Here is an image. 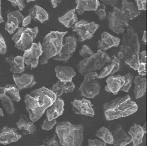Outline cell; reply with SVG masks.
I'll return each mask as SVG.
<instances>
[{"mask_svg": "<svg viewBox=\"0 0 147 146\" xmlns=\"http://www.w3.org/2000/svg\"><path fill=\"white\" fill-rule=\"evenodd\" d=\"M57 97L51 90L45 86L34 90L26 94L24 102L29 119L34 123L37 122Z\"/></svg>", "mask_w": 147, "mask_h": 146, "instance_id": "6da1fadb", "label": "cell"}, {"mask_svg": "<svg viewBox=\"0 0 147 146\" xmlns=\"http://www.w3.org/2000/svg\"><path fill=\"white\" fill-rule=\"evenodd\" d=\"M126 30L117 58L120 60H124L126 64L136 71L140 63L139 55L140 43L137 33L132 27H128Z\"/></svg>", "mask_w": 147, "mask_h": 146, "instance_id": "7a4b0ae2", "label": "cell"}, {"mask_svg": "<svg viewBox=\"0 0 147 146\" xmlns=\"http://www.w3.org/2000/svg\"><path fill=\"white\" fill-rule=\"evenodd\" d=\"M103 109L106 120L111 121L134 114L138 111V106L127 95L104 103Z\"/></svg>", "mask_w": 147, "mask_h": 146, "instance_id": "3957f363", "label": "cell"}, {"mask_svg": "<svg viewBox=\"0 0 147 146\" xmlns=\"http://www.w3.org/2000/svg\"><path fill=\"white\" fill-rule=\"evenodd\" d=\"M83 132L82 124H74L69 121L59 122L55 128L59 143L62 146H81L83 142Z\"/></svg>", "mask_w": 147, "mask_h": 146, "instance_id": "277c9868", "label": "cell"}, {"mask_svg": "<svg viewBox=\"0 0 147 146\" xmlns=\"http://www.w3.org/2000/svg\"><path fill=\"white\" fill-rule=\"evenodd\" d=\"M68 32L51 31L45 37L41 44L42 53L39 58L40 64H46L50 58L61 52L63 46V38Z\"/></svg>", "mask_w": 147, "mask_h": 146, "instance_id": "5b68a950", "label": "cell"}, {"mask_svg": "<svg viewBox=\"0 0 147 146\" xmlns=\"http://www.w3.org/2000/svg\"><path fill=\"white\" fill-rule=\"evenodd\" d=\"M111 58L105 51L98 49L96 52L88 58L80 61L77 65L79 72L84 76L86 73L96 72L111 61Z\"/></svg>", "mask_w": 147, "mask_h": 146, "instance_id": "8992f818", "label": "cell"}, {"mask_svg": "<svg viewBox=\"0 0 147 146\" xmlns=\"http://www.w3.org/2000/svg\"><path fill=\"white\" fill-rule=\"evenodd\" d=\"M39 30L38 27L34 28L18 27L11 38L15 47L21 51H24L31 46L37 36Z\"/></svg>", "mask_w": 147, "mask_h": 146, "instance_id": "52a82bcc", "label": "cell"}, {"mask_svg": "<svg viewBox=\"0 0 147 146\" xmlns=\"http://www.w3.org/2000/svg\"><path fill=\"white\" fill-rule=\"evenodd\" d=\"M98 75L96 72H90L84 76L83 81L79 89L82 96L93 98L98 95L100 90V85L97 80Z\"/></svg>", "mask_w": 147, "mask_h": 146, "instance_id": "ba28073f", "label": "cell"}, {"mask_svg": "<svg viewBox=\"0 0 147 146\" xmlns=\"http://www.w3.org/2000/svg\"><path fill=\"white\" fill-rule=\"evenodd\" d=\"M107 20L109 28L117 34H122L129 27V21L122 14L120 9L113 7V11L108 12Z\"/></svg>", "mask_w": 147, "mask_h": 146, "instance_id": "9c48e42d", "label": "cell"}, {"mask_svg": "<svg viewBox=\"0 0 147 146\" xmlns=\"http://www.w3.org/2000/svg\"><path fill=\"white\" fill-rule=\"evenodd\" d=\"M100 25L95 22H89L87 21L81 20L76 22L72 27V31L76 32L78 40L83 42L86 40L92 39Z\"/></svg>", "mask_w": 147, "mask_h": 146, "instance_id": "30bf717a", "label": "cell"}, {"mask_svg": "<svg viewBox=\"0 0 147 146\" xmlns=\"http://www.w3.org/2000/svg\"><path fill=\"white\" fill-rule=\"evenodd\" d=\"M42 53L41 43L33 42L28 48L24 51L22 58L25 65L31 69L37 68Z\"/></svg>", "mask_w": 147, "mask_h": 146, "instance_id": "8fae6325", "label": "cell"}, {"mask_svg": "<svg viewBox=\"0 0 147 146\" xmlns=\"http://www.w3.org/2000/svg\"><path fill=\"white\" fill-rule=\"evenodd\" d=\"M77 45V38L75 35L66 37L61 51L53 59L55 61L67 62L76 51Z\"/></svg>", "mask_w": 147, "mask_h": 146, "instance_id": "7c38bea8", "label": "cell"}, {"mask_svg": "<svg viewBox=\"0 0 147 146\" xmlns=\"http://www.w3.org/2000/svg\"><path fill=\"white\" fill-rule=\"evenodd\" d=\"M71 104L72 105L73 111L76 114L90 117H93L95 115L92 102L87 99H75L71 102Z\"/></svg>", "mask_w": 147, "mask_h": 146, "instance_id": "4fadbf2b", "label": "cell"}, {"mask_svg": "<svg viewBox=\"0 0 147 146\" xmlns=\"http://www.w3.org/2000/svg\"><path fill=\"white\" fill-rule=\"evenodd\" d=\"M7 20L5 29L10 34H12L18 29L24 17L19 10L10 11L7 14Z\"/></svg>", "mask_w": 147, "mask_h": 146, "instance_id": "5bb4252c", "label": "cell"}, {"mask_svg": "<svg viewBox=\"0 0 147 146\" xmlns=\"http://www.w3.org/2000/svg\"><path fill=\"white\" fill-rule=\"evenodd\" d=\"M12 76L15 85L19 90L31 88L37 84L34 76L32 74L22 73L13 74Z\"/></svg>", "mask_w": 147, "mask_h": 146, "instance_id": "9a60e30c", "label": "cell"}, {"mask_svg": "<svg viewBox=\"0 0 147 146\" xmlns=\"http://www.w3.org/2000/svg\"><path fill=\"white\" fill-rule=\"evenodd\" d=\"M22 137V136L18 132V129L5 126L0 131V143L7 145L17 142Z\"/></svg>", "mask_w": 147, "mask_h": 146, "instance_id": "2e32d148", "label": "cell"}, {"mask_svg": "<svg viewBox=\"0 0 147 146\" xmlns=\"http://www.w3.org/2000/svg\"><path fill=\"white\" fill-rule=\"evenodd\" d=\"M105 91L117 95L125 83V77L120 75H110L106 80Z\"/></svg>", "mask_w": 147, "mask_h": 146, "instance_id": "e0dca14e", "label": "cell"}, {"mask_svg": "<svg viewBox=\"0 0 147 146\" xmlns=\"http://www.w3.org/2000/svg\"><path fill=\"white\" fill-rule=\"evenodd\" d=\"M121 39L114 37L108 32H103L101 35L100 39L98 41V48L102 51H106L113 48L119 45Z\"/></svg>", "mask_w": 147, "mask_h": 146, "instance_id": "ac0fdd59", "label": "cell"}, {"mask_svg": "<svg viewBox=\"0 0 147 146\" xmlns=\"http://www.w3.org/2000/svg\"><path fill=\"white\" fill-rule=\"evenodd\" d=\"M114 146H126L131 143V138L124 130L121 125L117 124L115 126L112 132Z\"/></svg>", "mask_w": 147, "mask_h": 146, "instance_id": "d6986e66", "label": "cell"}, {"mask_svg": "<svg viewBox=\"0 0 147 146\" xmlns=\"http://www.w3.org/2000/svg\"><path fill=\"white\" fill-rule=\"evenodd\" d=\"M64 101L60 97H57L55 101L46 110V117L48 120L55 119L62 115L64 111Z\"/></svg>", "mask_w": 147, "mask_h": 146, "instance_id": "ffe728a7", "label": "cell"}, {"mask_svg": "<svg viewBox=\"0 0 147 146\" xmlns=\"http://www.w3.org/2000/svg\"><path fill=\"white\" fill-rule=\"evenodd\" d=\"M76 11L79 15L85 11H96L100 6L99 0H76Z\"/></svg>", "mask_w": 147, "mask_h": 146, "instance_id": "44dd1931", "label": "cell"}, {"mask_svg": "<svg viewBox=\"0 0 147 146\" xmlns=\"http://www.w3.org/2000/svg\"><path fill=\"white\" fill-rule=\"evenodd\" d=\"M121 12L128 21H131L141 14L140 11H138L137 7L134 2L127 0H123L121 3Z\"/></svg>", "mask_w": 147, "mask_h": 146, "instance_id": "7402d4cb", "label": "cell"}, {"mask_svg": "<svg viewBox=\"0 0 147 146\" xmlns=\"http://www.w3.org/2000/svg\"><path fill=\"white\" fill-rule=\"evenodd\" d=\"M55 71L56 76L61 82H72L76 74L74 69L68 66H56Z\"/></svg>", "mask_w": 147, "mask_h": 146, "instance_id": "603a6c76", "label": "cell"}, {"mask_svg": "<svg viewBox=\"0 0 147 146\" xmlns=\"http://www.w3.org/2000/svg\"><path fill=\"white\" fill-rule=\"evenodd\" d=\"M17 127L24 135L34 134L36 132V127L31 120L25 114H22L16 123Z\"/></svg>", "mask_w": 147, "mask_h": 146, "instance_id": "cb8c5ba5", "label": "cell"}, {"mask_svg": "<svg viewBox=\"0 0 147 146\" xmlns=\"http://www.w3.org/2000/svg\"><path fill=\"white\" fill-rule=\"evenodd\" d=\"M5 60L10 65L11 72L14 74H20L24 72L25 66L22 56H17L14 57L13 55H11L6 58Z\"/></svg>", "mask_w": 147, "mask_h": 146, "instance_id": "d4e9b609", "label": "cell"}, {"mask_svg": "<svg viewBox=\"0 0 147 146\" xmlns=\"http://www.w3.org/2000/svg\"><path fill=\"white\" fill-rule=\"evenodd\" d=\"M76 86L72 82H61L59 80L53 86L51 90L57 97H59L64 93L73 92Z\"/></svg>", "mask_w": 147, "mask_h": 146, "instance_id": "484cf974", "label": "cell"}, {"mask_svg": "<svg viewBox=\"0 0 147 146\" xmlns=\"http://www.w3.org/2000/svg\"><path fill=\"white\" fill-rule=\"evenodd\" d=\"M120 67V60L117 57L114 56L109 64L102 69L98 74L97 79H101L108 76L112 75L118 72Z\"/></svg>", "mask_w": 147, "mask_h": 146, "instance_id": "4316f807", "label": "cell"}, {"mask_svg": "<svg viewBox=\"0 0 147 146\" xmlns=\"http://www.w3.org/2000/svg\"><path fill=\"white\" fill-rule=\"evenodd\" d=\"M29 15L31 17L32 19L38 21L42 24L49 19V14L46 10L37 5H34L29 9Z\"/></svg>", "mask_w": 147, "mask_h": 146, "instance_id": "83f0119b", "label": "cell"}, {"mask_svg": "<svg viewBox=\"0 0 147 146\" xmlns=\"http://www.w3.org/2000/svg\"><path fill=\"white\" fill-rule=\"evenodd\" d=\"M134 92L135 98H140L144 96L146 92L147 79L143 76L138 75L134 80Z\"/></svg>", "mask_w": 147, "mask_h": 146, "instance_id": "f1b7e54d", "label": "cell"}, {"mask_svg": "<svg viewBox=\"0 0 147 146\" xmlns=\"http://www.w3.org/2000/svg\"><path fill=\"white\" fill-rule=\"evenodd\" d=\"M128 133L131 137V142L134 146H138L141 144L145 133L141 125L135 123L130 128Z\"/></svg>", "mask_w": 147, "mask_h": 146, "instance_id": "f546056e", "label": "cell"}, {"mask_svg": "<svg viewBox=\"0 0 147 146\" xmlns=\"http://www.w3.org/2000/svg\"><path fill=\"white\" fill-rule=\"evenodd\" d=\"M0 94H6L13 101L19 102L21 100L19 90L15 84H8L5 86H0Z\"/></svg>", "mask_w": 147, "mask_h": 146, "instance_id": "4dcf8cb0", "label": "cell"}, {"mask_svg": "<svg viewBox=\"0 0 147 146\" xmlns=\"http://www.w3.org/2000/svg\"><path fill=\"white\" fill-rule=\"evenodd\" d=\"M59 21L67 28H71L78 21L76 9H73L58 18Z\"/></svg>", "mask_w": 147, "mask_h": 146, "instance_id": "1f68e13d", "label": "cell"}, {"mask_svg": "<svg viewBox=\"0 0 147 146\" xmlns=\"http://www.w3.org/2000/svg\"><path fill=\"white\" fill-rule=\"evenodd\" d=\"M96 136L103 141L106 143L109 144H113V138L112 133L105 127H100L96 131Z\"/></svg>", "mask_w": 147, "mask_h": 146, "instance_id": "d6a6232c", "label": "cell"}, {"mask_svg": "<svg viewBox=\"0 0 147 146\" xmlns=\"http://www.w3.org/2000/svg\"><path fill=\"white\" fill-rule=\"evenodd\" d=\"M0 101L7 114L11 115L15 112L14 106L11 98L6 94H0Z\"/></svg>", "mask_w": 147, "mask_h": 146, "instance_id": "836d02e7", "label": "cell"}, {"mask_svg": "<svg viewBox=\"0 0 147 146\" xmlns=\"http://www.w3.org/2000/svg\"><path fill=\"white\" fill-rule=\"evenodd\" d=\"M41 146H61L59 143L56 133H54L53 136H48L45 138L42 142Z\"/></svg>", "mask_w": 147, "mask_h": 146, "instance_id": "e575fe53", "label": "cell"}, {"mask_svg": "<svg viewBox=\"0 0 147 146\" xmlns=\"http://www.w3.org/2000/svg\"><path fill=\"white\" fill-rule=\"evenodd\" d=\"M124 76L125 77V83L123 86L121 88L120 90L127 92L131 88L134 82V76L133 74L130 72L127 73Z\"/></svg>", "mask_w": 147, "mask_h": 146, "instance_id": "d590c367", "label": "cell"}, {"mask_svg": "<svg viewBox=\"0 0 147 146\" xmlns=\"http://www.w3.org/2000/svg\"><path fill=\"white\" fill-rule=\"evenodd\" d=\"M93 52L88 46L84 45L79 51V54L84 58H88L94 54Z\"/></svg>", "mask_w": 147, "mask_h": 146, "instance_id": "8d00e7d4", "label": "cell"}, {"mask_svg": "<svg viewBox=\"0 0 147 146\" xmlns=\"http://www.w3.org/2000/svg\"><path fill=\"white\" fill-rule=\"evenodd\" d=\"M57 124V121L55 119H53L51 121H49L48 119H45L42 125L41 128L44 130L49 131L53 129V127L55 126V125Z\"/></svg>", "mask_w": 147, "mask_h": 146, "instance_id": "74e56055", "label": "cell"}, {"mask_svg": "<svg viewBox=\"0 0 147 146\" xmlns=\"http://www.w3.org/2000/svg\"><path fill=\"white\" fill-rule=\"evenodd\" d=\"M7 1L11 2L12 6L14 7H18L20 11H23L26 7V5L25 4L24 0H7Z\"/></svg>", "mask_w": 147, "mask_h": 146, "instance_id": "f35d334b", "label": "cell"}, {"mask_svg": "<svg viewBox=\"0 0 147 146\" xmlns=\"http://www.w3.org/2000/svg\"><path fill=\"white\" fill-rule=\"evenodd\" d=\"M101 7L100 9H97L95 12L98 15L99 18L100 20H103L105 19L107 17V12L106 11V5L102 3L100 4Z\"/></svg>", "mask_w": 147, "mask_h": 146, "instance_id": "ab89813d", "label": "cell"}, {"mask_svg": "<svg viewBox=\"0 0 147 146\" xmlns=\"http://www.w3.org/2000/svg\"><path fill=\"white\" fill-rule=\"evenodd\" d=\"M107 145L103 141L99 139H94L88 140V145L89 146H105Z\"/></svg>", "mask_w": 147, "mask_h": 146, "instance_id": "60d3db41", "label": "cell"}, {"mask_svg": "<svg viewBox=\"0 0 147 146\" xmlns=\"http://www.w3.org/2000/svg\"><path fill=\"white\" fill-rule=\"evenodd\" d=\"M7 52V46L4 38L0 33V54H5Z\"/></svg>", "mask_w": 147, "mask_h": 146, "instance_id": "b9f144b4", "label": "cell"}, {"mask_svg": "<svg viewBox=\"0 0 147 146\" xmlns=\"http://www.w3.org/2000/svg\"><path fill=\"white\" fill-rule=\"evenodd\" d=\"M138 11L147 10V0H135Z\"/></svg>", "mask_w": 147, "mask_h": 146, "instance_id": "7bdbcfd3", "label": "cell"}, {"mask_svg": "<svg viewBox=\"0 0 147 146\" xmlns=\"http://www.w3.org/2000/svg\"><path fill=\"white\" fill-rule=\"evenodd\" d=\"M146 66H147V63L140 62L137 70L139 75L141 76H145L147 74Z\"/></svg>", "mask_w": 147, "mask_h": 146, "instance_id": "ee69618b", "label": "cell"}, {"mask_svg": "<svg viewBox=\"0 0 147 146\" xmlns=\"http://www.w3.org/2000/svg\"><path fill=\"white\" fill-rule=\"evenodd\" d=\"M102 3L107 6H111L114 7L117 4L118 0H100Z\"/></svg>", "mask_w": 147, "mask_h": 146, "instance_id": "f6af8a7d", "label": "cell"}, {"mask_svg": "<svg viewBox=\"0 0 147 146\" xmlns=\"http://www.w3.org/2000/svg\"><path fill=\"white\" fill-rule=\"evenodd\" d=\"M31 17H30L29 15H28L27 17L24 18V19L22 20V27H27L28 25L31 23Z\"/></svg>", "mask_w": 147, "mask_h": 146, "instance_id": "bcb514c9", "label": "cell"}, {"mask_svg": "<svg viewBox=\"0 0 147 146\" xmlns=\"http://www.w3.org/2000/svg\"><path fill=\"white\" fill-rule=\"evenodd\" d=\"M140 62L147 63V52L146 51H144L139 53Z\"/></svg>", "mask_w": 147, "mask_h": 146, "instance_id": "7dc6e473", "label": "cell"}, {"mask_svg": "<svg viewBox=\"0 0 147 146\" xmlns=\"http://www.w3.org/2000/svg\"><path fill=\"white\" fill-rule=\"evenodd\" d=\"M63 0H50L52 7L54 8H56L59 4Z\"/></svg>", "mask_w": 147, "mask_h": 146, "instance_id": "c3c4849f", "label": "cell"}, {"mask_svg": "<svg viewBox=\"0 0 147 146\" xmlns=\"http://www.w3.org/2000/svg\"><path fill=\"white\" fill-rule=\"evenodd\" d=\"M142 41L144 44H147V31H144L143 34V38H142Z\"/></svg>", "mask_w": 147, "mask_h": 146, "instance_id": "681fc988", "label": "cell"}, {"mask_svg": "<svg viewBox=\"0 0 147 146\" xmlns=\"http://www.w3.org/2000/svg\"><path fill=\"white\" fill-rule=\"evenodd\" d=\"M1 0H0V24L2 23L4 21L3 18L2 17V11H1Z\"/></svg>", "mask_w": 147, "mask_h": 146, "instance_id": "f907efd6", "label": "cell"}, {"mask_svg": "<svg viewBox=\"0 0 147 146\" xmlns=\"http://www.w3.org/2000/svg\"><path fill=\"white\" fill-rule=\"evenodd\" d=\"M142 127H143V130L145 132V133H147V123H146V122L144 123Z\"/></svg>", "mask_w": 147, "mask_h": 146, "instance_id": "816d5d0a", "label": "cell"}, {"mask_svg": "<svg viewBox=\"0 0 147 146\" xmlns=\"http://www.w3.org/2000/svg\"><path fill=\"white\" fill-rule=\"evenodd\" d=\"M4 114L3 110L1 108H0V117H4Z\"/></svg>", "mask_w": 147, "mask_h": 146, "instance_id": "f5cc1de1", "label": "cell"}, {"mask_svg": "<svg viewBox=\"0 0 147 146\" xmlns=\"http://www.w3.org/2000/svg\"><path fill=\"white\" fill-rule=\"evenodd\" d=\"M27 3H29V2H32V1H36V0H25Z\"/></svg>", "mask_w": 147, "mask_h": 146, "instance_id": "db71d44e", "label": "cell"}, {"mask_svg": "<svg viewBox=\"0 0 147 146\" xmlns=\"http://www.w3.org/2000/svg\"><path fill=\"white\" fill-rule=\"evenodd\" d=\"M0 131H1V130H0Z\"/></svg>", "mask_w": 147, "mask_h": 146, "instance_id": "11a10c76", "label": "cell"}]
</instances>
